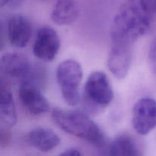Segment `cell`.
I'll return each mask as SVG.
<instances>
[{"instance_id":"obj_19","label":"cell","mask_w":156,"mask_h":156,"mask_svg":"<svg viewBox=\"0 0 156 156\" xmlns=\"http://www.w3.org/2000/svg\"><path fill=\"white\" fill-rule=\"evenodd\" d=\"M25 1V0H11L10 3H9V5L12 8H17L19 7L20 5L23 4V2Z\"/></svg>"},{"instance_id":"obj_9","label":"cell","mask_w":156,"mask_h":156,"mask_svg":"<svg viewBox=\"0 0 156 156\" xmlns=\"http://www.w3.org/2000/svg\"><path fill=\"white\" fill-rule=\"evenodd\" d=\"M133 47L112 44L108 56V65L110 71L118 79L127 76L130 68Z\"/></svg>"},{"instance_id":"obj_6","label":"cell","mask_w":156,"mask_h":156,"mask_svg":"<svg viewBox=\"0 0 156 156\" xmlns=\"http://www.w3.org/2000/svg\"><path fill=\"white\" fill-rule=\"evenodd\" d=\"M132 123L136 132L146 136L156 127V101L143 98L137 101L133 109Z\"/></svg>"},{"instance_id":"obj_8","label":"cell","mask_w":156,"mask_h":156,"mask_svg":"<svg viewBox=\"0 0 156 156\" xmlns=\"http://www.w3.org/2000/svg\"><path fill=\"white\" fill-rule=\"evenodd\" d=\"M19 98L24 108L34 116L48 112L50 104L37 85L31 80H24L19 87Z\"/></svg>"},{"instance_id":"obj_20","label":"cell","mask_w":156,"mask_h":156,"mask_svg":"<svg viewBox=\"0 0 156 156\" xmlns=\"http://www.w3.org/2000/svg\"><path fill=\"white\" fill-rule=\"evenodd\" d=\"M11 0H1V6L3 7V6H5L7 5H9Z\"/></svg>"},{"instance_id":"obj_13","label":"cell","mask_w":156,"mask_h":156,"mask_svg":"<svg viewBox=\"0 0 156 156\" xmlns=\"http://www.w3.org/2000/svg\"><path fill=\"white\" fill-rule=\"evenodd\" d=\"M79 15L76 0H56L51 12V19L59 26L74 23Z\"/></svg>"},{"instance_id":"obj_17","label":"cell","mask_w":156,"mask_h":156,"mask_svg":"<svg viewBox=\"0 0 156 156\" xmlns=\"http://www.w3.org/2000/svg\"><path fill=\"white\" fill-rule=\"evenodd\" d=\"M82 155V153L81 152V151L76 148H69L60 153V155L63 156H79Z\"/></svg>"},{"instance_id":"obj_12","label":"cell","mask_w":156,"mask_h":156,"mask_svg":"<svg viewBox=\"0 0 156 156\" xmlns=\"http://www.w3.org/2000/svg\"><path fill=\"white\" fill-rule=\"evenodd\" d=\"M27 140L30 146L44 152L56 149L60 143L59 136L54 131L44 127L35 128L30 131Z\"/></svg>"},{"instance_id":"obj_15","label":"cell","mask_w":156,"mask_h":156,"mask_svg":"<svg viewBox=\"0 0 156 156\" xmlns=\"http://www.w3.org/2000/svg\"><path fill=\"white\" fill-rule=\"evenodd\" d=\"M142 5L152 17L156 14V0H140Z\"/></svg>"},{"instance_id":"obj_7","label":"cell","mask_w":156,"mask_h":156,"mask_svg":"<svg viewBox=\"0 0 156 156\" xmlns=\"http://www.w3.org/2000/svg\"><path fill=\"white\" fill-rule=\"evenodd\" d=\"M60 48V39L57 32L45 26L38 30L33 46L34 55L44 62L53 60Z\"/></svg>"},{"instance_id":"obj_3","label":"cell","mask_w":156,"mask_h":156,"mask_svg":"<svg viewBox=\"0 0 156 156\" xmlns=\"http://www.w3.org/2000/svg\"><path fill=\"white\" fill-rule=\"evenodd\" d=\"M85 107L90 113H99L114 99V91L105 73L96 71L87 79L83 91Z\"/></svg>"},{"instance_id":"obj_16","label":"cell","mask_w":156,"mask_h":156,"mask_svg":"<svg viewBox=\"0 0 156 156\" xmlns=\"http://www.w3.org/2000/svg\"><path fill=\"white\" fill-rule=\"evenodd\" d=\"M9 129L1 127V135H0V145L2 147L5 146L9 144V140H10V134L9 133Z\"/></svg>"},{"instance_id":"obj_11","label":"cell","mask_w":156,"mask_h":156,"mask_svg":"<svg viewBox=\"0 0 156 156\" xmlns=\"http://www.w3.org/2000/svg\"><path fill=\"white\" fill-rule=\"evenodd\" d=\"M1 102H0V122L1 127L11 129L15 125L18 119L12 93L7 82L1 79L0 84Z\"/></svg>"},{"instance_id":"obj_5","label":"cell","mask_w":156,"mask_h":156,"mask_svg":"<svg viewBox=\"0 0 156 156\" xmlns=\"http://www.w3.org/2000/svg\"><path fill=\"white\" fill-rule=\"evenodd\" d=\"M0 69L2 77H5L6 82L9 80L23 82L30 76L31 64L24 55L17 52H7L1 57Z\"/></svg>"},{"instance_id":"obj_21","label":"cell","mask_w":156,"mask_h":156,"mask_svg":"<svg viewBox=\"0 0 156 156\" xmlns=\"http://www.w3.org/2000/svg\"><path fill=\"white\" fill-rule=\"evenodd\" d=\"M38 1L43 2H50V1H52V0H38Z\"/></svg>"},{"instance_id":"obj_4","label":"cell","mask_w":156,"mask_h":156,"mask_svg":"<svg viewBox=\"0 0 156 156\" xmlns=\"http://www.w3.org/2000/svg\"><path fill=\"white\" fill-rule=\"evenodd\" d=\"M56 80L64 101L69 106H76L80 101L79 85L83 77L80 63L73 59H66L56 69Z\"/></svg>"},{"instance_id":"obj_18","label":"cell","mask_w":156,"mask_h":156,"mask_svg":"<svg viewBox=\"0 0 156 156\" xmlns=\"http://www.w3.org/2000/svg\"><path fill=\"white\" fill-rule=\"evenodd\" d=\"M150 61L152 69L156 72V42L152 44L150 50Z\"/></svg>"},{"instance_id":"obj_14","label":"cell","mask_w":156,"mask_h":156,"mask_svg":"<svg viewBox=\"0 0 156 156\" xmlns=\"http://www.w3.org/2000/svg\"><path fill=\"white\" fill-rule=\"evenodd\" d=\"M111 155L139 156L142 155L141 149L136 140L127 134H121L116 137L110 145Z\"/></svg>"},{"instance_id":"obj_1","label":"cell","mask_w":156,"mask_h":156,"mask_svg":"<svg viewBox=\"0 0 156 156\" xmlns=\"http://www.w3.org/2000/svg\"><path fill=\"white\" fill-rule=\"evenodd\" d=\"M152 18L140 0H126L113 20L111 41L133 46L139 38L149 32Z\"/></svg>"},{"instance_id":"obj_2","label":"cell","mask_w":156,"mask_h":156,"mask_svg":"<svg viewBox=\"0 0 156 156\" xmlns=\"http://www.w3.org/2000/svg\"><path fill=\"white\" fill-rule=\"evenodd\" d=\"M52 118L58 127L69 135L88 142L97 148L105 146V134L89 116L80 111L55 108Z\"/></svg>"},{"instance_id":"obj_10","label":"cell","mask_w":156,"mask_h":156,"mask_svg":"<svg viewBox=\"0 0 156 156\" xmlns=\"http://www.w3.org/2000/svg\"><path fill=\"white\" fill-rule=\"evenodd\" d=\"M8 36L11 44L18 48H24L31 37L32 26L28 18L18 14L8 21Z\"/></svg>"}]
</instances>
